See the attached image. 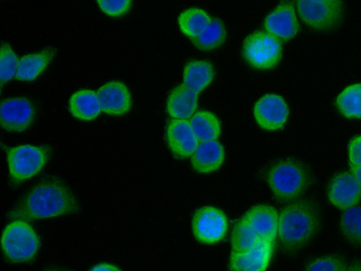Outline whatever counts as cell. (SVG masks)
I'll return each mask as SVG.
<instances>
[{"mask_svg":"<svg viewBox=\"0 0 361 271\" xmlns=\"http://www.w3.org/2000/svg\"><path fill=\"white\" fill-rule=\"evenodd\" d=\"M79 202L61 179L45 178L32 186L7 213L10 219L35 221L75 214Z\"/></svg>","mask_w":361,"mask_h":271,"instance_id":"cell-1","label":"cell"},{"mask_svg":"<svg viewBox=\"0 0 361 271\" xmlns=\"http://www.w3.org/2000/svg\"><path fill=\"white\" fill-rule=\"evenodd\" d=\"M319 208L312 199H300L285 206L279 216L278 237L283 251L293 254L319 231Z\"/></svg>","mask_w":361,"mask_h":271,"instance_id":"cell-2","label":"cell"},{"mask_svg":"<svg viewBox=\"0 0 361 271\" xmlns=\"http://www.w3.org/2000/svg\"><path fill=\"white\" fill-rule=\"evenodd\" d=\"M267 180L274 197L281 203L297 200L313 181L308 167L294 159H285L275 163L269 169Z\"/></svg>","mask_w":361,"mask_h":271,"instance_id":"cell-3","label":"cell"},{"mask_svg":"<svg viewBox=\"0 0 361 271\" xmlns=\"http://www.w3.org/2000/svg\"><path fill=\"white\" fill-rule=\"evenodd\" d=\"M4 257L11 263H24L35 258L40 238L28 222L13 219L4 227L1 239Z\"/></svg>","mask_w":361,"mask_h":271,"instance_id":"cell-4","label":"cell"},{"mask_svg":"<svg viewBox=\"0 0 361 271\" xmlns=\"http://www.w3.org/2000/svg\"><path fill=\"white\" fill-rule=\"evenodd\" d=\"M6 162L9 181L19 185L38 174L51 157L48 145H20L7 147Z\"/></svg>","mask_w":361,"mask_h":271,"instance_id":"cell-5","label":"cell"},{"mask_svg":"<svg viewBox=\"0 0 361 271\" xmlns=\"http://www.w3.org/2000/svg\"><path fill=\"white\" fill-rule=\"evenodd\" d=\"M243 56L255 68L271 69L281 59V41L267 32L255 31L245 39Z\"/></svg>","mask_w":361,"mask_h":271,"instance_id":"cell-6","label":"cell"},{"mask_svg":"<svg viewBox=\"0 0 361 271\" xmlns=\"http://www.w3.org/2000/svg\"><path fill=\"white\" fill-rule=\"evenodd\" d=\"M296 7L302 21L319 30H331L341 23L344 6L341 1H298Z\"/></svg>","mask_w":361,"mask_h":271,"instance_id":"cell-7","label":"cell"},{"mask_svg":"<svg viewBox=\"0 0 361 271\" xmlns=\"http://www.w3.org/2000/svg\"><path fill=\"white\" fill-rule=\"evenodd\" d=\"M192 228L195 239L203 243L213 244L221 241L228 229V219L220 209L204 206L194 213Z\"/></svg>","mask_w":361,"mask_h":271,"instance_id":"cell-8","label":"cell"},{"mask_svg":"<svg viewBox=\"0 0 361 271\" xmlns=\"http://www.w3.org/2000/svg\"><path fill=\"white\" fill-rule=\"evenodd\" d=\"M36 109L30 100L24 97H8L1 102V126L9 132H23L35 119Z\"/></svg>","mask_w":361,"mask_h":271,"instance_id":"cell-9","label":"cell"},{"mask_svg":"<svg viewBox=\"0 0 361 271\" xmlns=\"http://www.w3.org/2000/svg\"><path fill=\"white\" fill-rule=\"evenodd\" d=\"M289 110L284 99L276 94L262 96L255 103L254 116L258 125L267 131L283 128Z\"/></svg>","mask_w":361,"mask_h":271,"instance_id":"cell-10","label":"cell"},{"mask_svg":"<svg viewBox=\"0 0 361 271\" xmlns=\"http://www.w3.org/2000/svg\"><path fill=\"white\" fill-rule=\"evenodd\" d=\"M327 195L332 205L345 210L360 202L361 187L350 171H341L330 181Z\"/></svg>","mask_w":361,"mask_h":271,"instance_id":"cell-11","label":"cell"},{"mask_svg":"<svg viewBox=\"0 0 361 271\" xmlns=\"http://www.w3.org/2000/svg\"><path fill=\"white\" fill-rule=\"evenodd\" d=\"M264 28L280 41L293 38L298 32L299 25L293 2H281L267 16Z\"/></svg>","mask_w":361,"mask_h":271,"instance_id":"cell-12","label":"cell"},{"mask_svg":"<svg viewBox=\"0 0 361 271\" xmlns=\"http://www.w3.org/2000/svg\"><path fill=\"white\" fill-rule=\"evenodd\" d=\"M97 94L102 111L107 114L121 116L131 109V94L121 81L111 80L104 83L98 89Z\"/></svg>","mask_w":361,"mask_h":271,"instance_id":"cell-13","label":"cell"},{"mask_svg":"<svg viewBox=\"0 0 361 271\" xmlns=\"http://www.w3.org/2000/svg\"><path fill=\"white\" fill-rule=\"evenodd\" d=\"M166 141L173 155L177 158H186L192 155L198 145L197 139L186 119H171L166 130Z\"/></svg>","mask_w":361,"mask_h":271,"instance_id":"cell-14","label":"cell"},{"mask_svg":"<svg viewBox=\"0 0 361 271\" xmlns=\"http://www.w3.org/2000/svg\"><path fill=\"white\" fill-rule=\"evenodd\" d=\"M273 251L274 242L262 240L248 251H231L228 262L229 271H266Z\"/></svg>","mask_w":361,"mask_h":271,"instance_id":"cell-15","label":"cell"},{"mask_svg":"<svg viewBox=\"0 0 361 271\" xmlns=\"http://www.w3.org/2000/svg\"><path fill=\"white\" fill-rule=\"evenodd\" d=\"M279 216L274 207L259 204L249 209L243 217L260 240L274 242L278 234Z\"/></svg>","mask_w":361,"mask_h":271,"instance_id":"cell-16","label":"cell"},{"mask_svg":"<svg viewBox=\"0 0 361 271\" xmlns=\"http://www.w3.org/2000/svg\"><path fill=\"white\" fill-rule=\"evenodd\" d=\"M224 157V148L219 141L201 142L191 155V164L200 173H210L221 166Z\"/></svg>","mask_w":361,"mask_h":271,"instance_id":"cell-17","label":"cell"},{"mask_svg":"<svg viewBox=\"0 0 361 271\" xmlns=\"http://www.w3.org/2000/svg\"><path fill=\"white\" fill-rule=\"evenodd\" d=\"M56 54L54 47L23 56L20 60L16 78L21 81H32L39 77L52 61Z\"/></svg>","mask_w":361,"mask_h":271,"instance_id":"cell-18","label":"cell"},{"mask_svg":"<svg viewBox=\"0 0 361 271\" xmlns=\"http://www.w3.org/2000/svg\"><path fill=\"white\" fill-rule=\"evenodd\" d=\"M197 94L191 91L183 84L173 88L166 102L168 114L173 119L190 118L197 107Z\"/></svg>","mask_w":361,"mask_h":271,"instance_id":"cell-19","label":"cell"},{"mask_svg":"<svg viewBox=\"0 0 361 271\" xmlns=\"http://www.w3.org/2000/svg\"><path fill=\"white\" fill-rule=\"evenodd\" d=\"M68 110L73 117L80 120L96 119L102 111L97 92L89 89L73 92L68 101Z\"/></svg>","mask_w":361,"mask_h":271,"instance_id":"cell-20","label":"cell"},{"mask_svg":"<svg viewBox=\"0 0 361 271\" xmlns=\"http://www.w3.org/2000/svg\"><path fill=\"white\" fill-rule=\"evenodd\" d=\"M214 77V70L210 62L192 60L185 66L183 85L198 95L212 83Z\"/></svg>","mask_w":361,"mask_h":271,"instance_id":"cell-21","label":"cell"},{"mask_svg":"<svg viewBox=\"0 0 361 271\" xmlns=\"http://www.w3.org/2000/svg\"><path fill=\"white\" fill-rule=\"evenodd\" d=\"M190 124L198 141L216 140L221 133V124L212 112L201 110L190 119Z\"/></svg>","mask_w":361,"mask_h":271,"instance_id":"cell-22","label":"cell"},{"mask_svg":"<svg viewBox=\"0 0 361 271\" xmlns=\"http://www.w3.org/2000/svg\"><path fill=\"white\" fill-rule=\"evenodd\" d=\"M226 37V31L223 22L214 17L198 36L190 40L199 49L209 51L220 47L224 42Z\"/></svg>","mask_w":361,"mask_h":271,"instance_id":"cell-23","label":"cell"},{"mask_svg":"<svg viewBox=\"0 0 361 271\" xmlns=\"http://www.w3.org/2000/svg\"><path fill=\"white\" fill-rule=\"evenodd\" d=\"M212 18L202 9L190 8L178 16V25L183 34L190 39L198 36L209 25Z\"/></svg>","mask_w":361,"mask_h":271,"instance_id":"cell-24","label":"cell"},{"mask_svg":"<svg viewBox=\"0 0 361 271\" xmlns=\"http://www.w3.org/2000/svg\"><path fill=\"white\" fill-rule=\"evenodd\" d=\"M336 105L348 119H361V83L345 88L337 97Z\"/></svg>","mask_w":361,"mask_h":271,"instance_id":"cell-25","label":"cell"},{"mask_svg":"<svg viewBox=\"0 0 361 271\" xmlns=\"http://www.w3.org/2000/svg\"><path fill=\"white\" fill-rule=\"evenodd\" d=\"M232 252H246L261 241L256 232L243 217L235 224L231 233Z\"/></svg>","mask_w":361,"mask_h":271,"instance_id":"cell-26","label":"cell"},{"mask_svg":"<svg viewBox=\"0 0 361 271\" xmlns=\"http://www.w3.org/2000/svg\"><path fill=\"white\" fill-rule=\"evenodd\" d=\"M340 225L345 239L355 246H361V207L356 205L345 210Z\"/></svg>","mask_w":361,"mask_h":271,"instance_id":"cell-27","label":"cell"},{"mask_svg":"<svg viewBox=\"0 0 361 271\" xmlns=\"http://www.w3.org/2000/svg\"><path fill=\"white\" fill-rule=\"evenodd\" d=\"M19 61L11 45L2 42L1 45L0 56V80L1 86L11 80L16 76Z\"/></svg>","mask_w":361,"mask_h":271,"instance_id":"cell-28","label":"cell"},{"mask_svg":"<svg viewBox=\"0 0 361 271\" xmlns=\"http://www.w3.org/2000/svg\"><path fill=\"white\" fill-rule=\"evenodd\" d=\"M347 265L338 255H329L317 258L310 261L305 271H345Z\"/></svg>","mask_w":361,"mask_h":271,"instance_id":"cell-29","label":"cell"},{"mask_svg":"<svg viewBox=\"0 0 361 271\" xmlns=\"http://www.w3.org/2000/svg\"><path fill=\"white\" fill-rule=\"evenodd\" d=\"M100 9L106 15L111 17H119L126 13L131 8L132 1L129 0H107L98 1Z\"/></svg>","mask_w":361,"mask_h":271,"instance_id":"cell-30","label":"cell"},{"mask_svg":"<svg viewBox=\"0 0 361 271\" xmlns=\"http://www.w3.org/2000/svg\"><path fill=\"white\" fill-rule=\"evenodd\" d=\"M349 164L361 166V135L353 137L348 144Z\"/></svg>","mask_w":361,"mask_h":271,"instance_id":"cell-31","label":"cell"},{"mask_svg":"<svg viewBox=\"0 0 361 271\" xmlns=\"http://www.w3.org/2000/svg\"><path fill=\"white\" fill-rule=\"evenodd\" d=\"M89 271H122V270L115 264L103 262L94 265Z\"/></svg>","mask_w":361,"mask_h":271,"instance_id":"cell-32","label":"cell"},{"mask_svg":"<svg viewBox=\"0 0 361 271\" xmlns=\"http://www.w3.org/2000/svg\"><path fill=\"white\" fill-rule=\"evenodd\" d=\"M350 172L355 176L361 187V166H353L349 164Z\"/></svg>","mask_w":361,"mask_h":271,"instance_id":"cell-33","label":"cell"},{"mask_svg":"<svg viewBox=\"0 0 361 271\" xmlns=\"http://www.w3.org/2000/svg\"><path fill=\"white\" fill-rule=\"evenodd\" d=\"M345 271H361V263L355 262L347 267Z\"/></svg>","mask_w":361,"mask_h":271,"instance_id":"cell-34","label":"cell"},{"mask_svg":"<svg viewBox=\"0 0 361 271\" xmlns=\"http://www.w3.org/2000/svg\"><path fill=\"white\" fill-rule=\"evenodd\" d=\"M48 271H71V270H51Z\"/></svg>","mask_w":361,"mask_h":271,"instance_id":"cell-35","label":"cell"}]
</instances>
